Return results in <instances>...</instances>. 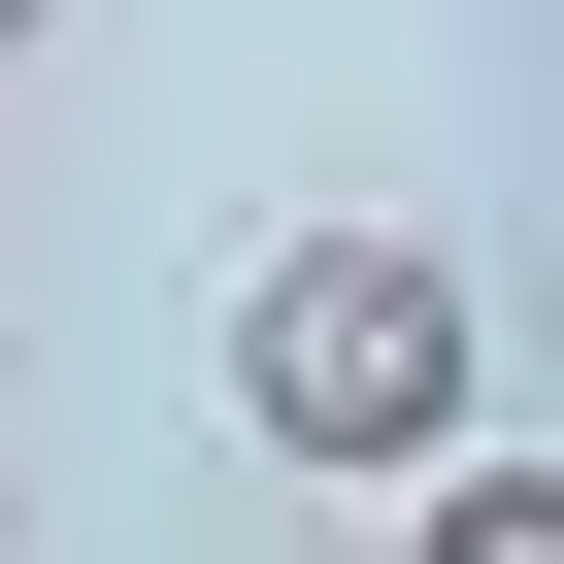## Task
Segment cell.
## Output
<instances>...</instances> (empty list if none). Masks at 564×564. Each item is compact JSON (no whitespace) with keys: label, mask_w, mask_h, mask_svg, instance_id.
<instances>
[{"label":"cell","mask_w":564,"mask_h":564,"mask_svg":"<svg viewBox=\"0 0 564 564\" xmlns=\"http://www.w3.org/2000/svg\"><path fill=\"white\" fill-rule=\"evenodd\" d=\"M34 34H67V0H0V67H34Z\"/></svg>","instance_id":"cell-3"},{"label":"cell","mask_w":564,"mask_h":564,"mask_svg":"<svg viewBox=\"0 0 564 564\" xmlns=\"http://www.w3.org/2000/svg\"><path fill=\"white\" fill-rule=\"evenodd\" d=\"M232 432L333 465V498H399V465L498 432V300H465L432 232H265V265H232Z\"/></svg>","instance_id":"cell-1"},{"label":"cell","mask_w":564,"mask_h":564,"mask_svg":"<svg viewBox=\"0 0 564 564\" xmlns=\"http://www.w3.org/2000/svg\"><path fill=\"white\" fill-rule=\"evenodd\" d=\"M399 564H564V498H531V465H498V432H465V465H432V531H399Z\"/></svg>","instance_id":"cell-2"}]
</instances>
